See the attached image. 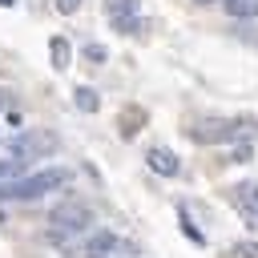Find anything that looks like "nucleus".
<instances>
[{
    "instance_id": "nucleus-1",
    "label": "nucleus",
    "mask_w": 258,
    "mask_h": 258,
    "mask_svg": "<svg viewBox=\"0 0 258 258\" xmlns=\"http://www.w3.org/2000/svg\"><path fill=\"white\" fill-rule=\"evenodd\" d=\"M69 177H73V173H69L64 165H48V169H36V173H28V177H8V181H0V198H8V202H36V198L69 185Z\"/></svg>"
},
{
    "instance_id": "nucleus-2",
    "label": "nucleus",
    "mask_w": 258,
    "mask_h": 258,
    "mask_svg": "<svg viewBox=\"0 0 258 258\" xmlns=\"http://www.w3.org/2000/svg\"><path fill=\"white\" fill-rule=\"evenodd\" d=\"M56 133H48V129H28V133H16V137H8V153L12 157H20V161H36V157H48V153H56Z\"/></svg>"
},
{
    "instance_id": "nucleus-3",
    "label": "nucleus",
    "mask_w": 258,
    "mask_h": 258,
    "mask_svg": "<svg viewBox=\"0 0 258 258\" xmlns=\"http://www.w3.org/2000/svg\"><path fill=\"white\" fill-rule=\"evenodd\" d=\"M52 238H69V234H81V230H89V222H93V210L85 206V202H64V206H56L52 210Z\"/></svg>"
},
{
    "instance_id": "nucleus-4",
    "label": "nucleus",
    "mask_w": 258,
    "mask_h": 258,
    "mask_svg": "<svg viewBox=\"0 0 258 258\" xmlns=\"http://www.w3.org/2000/svg\"><path fill=\"white\" fill-rule=\"evenodd\" d=\"M230 202H234V210L242 214V222H246L250 230H258V181H238V185L230 189Z\"/></svg>"
},
{
    "instance_id": "nucleus-5",
    "label": "nucleus",
    "mask_w": 258,
    "mask_h": 258,
    "mask_svg": "<svg viewBox=\"0 0 258 258\" xmlns=\"http://www.w3.org/2000/svg\"><path fill=\"white\" fill-rule=\"evenodd\" d=\"M238 121H198L189 133H194V141H206V145H218V141H234L238 137Z\"/></svg>"
},
{
    "instance_id": "nucleus-6",
    "label": "nucleus",
    "mask_w": 258,
    "mask_h": 258,
    "mask_svg": "<svg viewBox=\"0 0 258 258\" xmlns=\"http://www.w3.org/2000/svg\"><path fill=\"white\" fill-rule=\"evenodd\" d=\"M125 242L113 234V230H93L89 238H85V246H81V258H109V254H117Z\"/></svg>"
},
{
    "instance_id": "nucleus-7",
    "label": "nucleus",
    "mask_w": 258,
    "mask_h": 258,
    "mask_svg": "<svg viewBox=\"0 0 258 258\" xmlns=\"http://www.w3.org/2000/svg\"><path fill=\"white\" fill-rule=\"evenodd\" d=\"M145 161H149V169H153V173H161V177H177V173H181L177 153H173V149H165V145H153V149L145 153Z\"/></svg>"
},
{
    "instance_id": "nucleus-8",
    "label": "nucleus",
    "mask_w": 258,
    "mask_h": 258,
    "mask_svg": "<svg viewBox=\"0 0 258 258\" xmlns=\"http://www.w3.org/2000/svg\"><path fill=\"white\" fill-rule=\"evenodd\" d=\"M137 4H141V0H113V4H109V16H113L117 32H137V28H141V20L133 16Z\"/></svg>"
},
{
    "instance_id": "nucleus-9",
    "label": "nucleus",
    "mask_w": 258,
    "mask_h": 258,
    "mask_svg": "<svg viewBox=\"0 0 258 258\" xmlns=\"http://www.w3.org/2000/svg\"><path fill=\"white\" fill-rule=\"evenodd\" d=\"M48 52H52V69H56V73H64V69H69V60H73L69 40H64V36H52V40H48Z\"/></svg>"
},
{
    "instance_id": "nucleus-10",
    "label": "nucleus",
    "mask_w": 258,
    "mask_h": 258,
    "mask_svg": "<svg viewBox=\"0 0 258 258\" xmlns=\"http://www.w3.org/2000/svg\"><path fill=\"white\" fill-rule=\"evenodd\" d=\"M73 105H77L81 113H97V109H101V97H97V89L81 85V89H73Z\"/></svg>"
},
{
    "instance_id": "nucleus-11",
    "label": "nucleus",
    "mask_w": 258,
    "mask_h": 258,
    "mask_svg": "<svg viewBox=\"0 0 258 258\" xmlns=\"http://www.w3.org/2000/svg\"><path fill=\"white\" fill-rule=\"evenodd\" d=\"M234 20H250V16H258V0H226L222 4Z\"/></svg>"
},
{
    "instance_id": "nucleus-12",
    "label": "nucleus",
    "mask_w": 258,
    "mask_h": 258,
    "mask_svg": "<svg viewBox=\"0 0 258 258\" xmlns=\"http://www.w3.org/2000/svg\"><path fill=\"white\" fill-rule=\"evenodd\" d=\"M20 165H24L20 157H4V161H0V181H8V177H16V173H20Z\"/></svg>"
},
{
    "instance_id": "nucleus-13",
    "label": "nucleus",
    "mask_w": 258,
    "mask_h": 258,
    "mask_svg": "<svg viewBox=\"0 0 258 258\" xmlns=\"http://www.w3.org/2000/svg\"><path fill=\"white\" fill-rule=\"evenodd\" d=\"M230 254H234V258H258V242H238Z\"/></svg>"
},
{
    "instance_id": "nucleus-14",
    "label": "nucleus",
    "mask_w": 258,
    "mask_h": 258,
    "mask_svg": "<svg viewBox=\"0 0 258 258\" xmlns=\"http://www.w3.org/2000/svg\"><path fill=\"white\" fill-rule=\"evenodd\" d=\"M109 52H105V44H85V60H93V64H101Z\"/></svg>"
},
{
    "instance_id": "nucleus-15",
    "label": "nucleus",
    "mask_w": 258,
    "mask_h": 258,
    "mask_svg": "<svg viewBox=\"0 0 258 258\" xmlns=\"http://www.w3.org/2000/svg\"><path fill=\"white\" fill-rule=\"evenodd\" d=\"M181 230H185V234H189L194 242H206V238H202V230H198V226L189 222V214H185V210H181Z\"/></svg>"
},
{
    "instance_id": "nucleus-16",
    "label": "nucleus",
    "mask_w": 258,
    "mask_h": 258,
    "mask_svg": "<svg viewBox=\"0 0 258 258\" xmlns=\"http://www.w3.org/2000/svg\"><path fill=\"white\" fill-rule=\"evenodd\" d=\"M81 8V0H56V12H64V16H73Z\"/></svg>"
},
{
    "instance_id": "nucleus-17",
    "label": "nucleus",
    "mask_w": 258,
    "mask_h": 258,
    "mask_svg": "<svg viewBox=\"0 0 258 258\" xmlns=\"http://www.w3.org/2000/svg\"><path fill=\"white\" fill-rule=\"evenodd\" d=\"M230 157H234V161H250V145H238Z\"/></svg>"
},
{
    "instance_id": "nucleus-18",
    "label": "nucleus",
    "mask_w": 258,
    "mask_h": 258,
    "mask_svg": "<svg viewBox=\"0 0 258 258\" xmlns=\"http://www.w3.org/2000/svg\"><path fill=\"white\" fill-rule=\"evenodd\" d=\"M0 8H16V0H0Z\"/></svg>"
},
{
    "instance_id": "nucleus-19",
    "label": "nucleus",
    "mask_w": 258,
    "mask_h": 258,
    "mask_svg": "<svg viewBox=\"0 0 258 258\" xmlns=\"http://www.w3.org/2000/svg\"><path fill=\"white\" fill-rule=\"evenodd\" d=\"M198 4H214V0H198Z\"/></svg>"
}]
</instances>
